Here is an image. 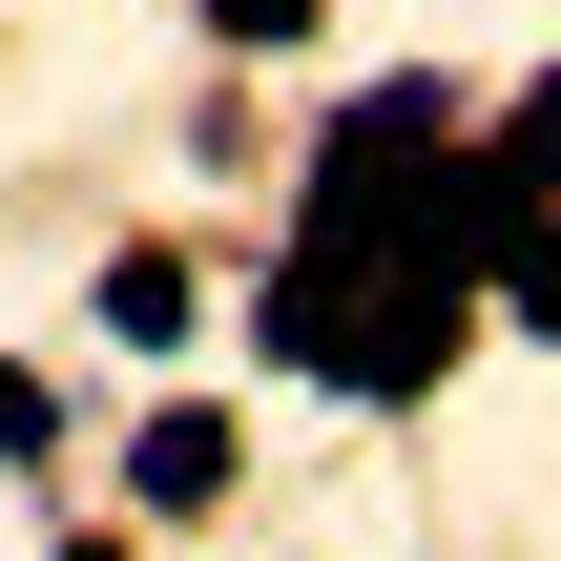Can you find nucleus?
Wrapping results in <instances>:
<instances>
[{
	"mask_svg": "<svg viewBox=\"0 0 561 561\" xmlns=\"http://www.w3.org/2000/svg\"><path fill=\"white\" fill-rule=\"evenodd\" d=\"M229 458H250V437H229L208 396H167V416L125 437V500H146V520H208V500H229Z\"/></svg>",
	"mask_w": 561,
	"mask_h": 561,
	"instance_id": "obj_1",
	"label": "nucleus"
},
{
	"mask_svg": "<svg viewBox=\"0 0 561 561\" xmlns=\"http://www.w3.org/2000/svg\"><path fill=\"white\" fill-rule=\"evenodd\" d=\"M104 333H125V354H187V333H208L187 250H104Z\"/></svg>",
	"mask_w": 561,
	"mask_h": 561,
	"instance_id": "obj_2",
	"label": "nucleus"
},
{
	"mask_svg": "<svg viewBox=\"0 0 561 561\" xmlns=\"http://www.w3.org/2000/svg\"><path fill=\"white\" fill-rule=\"evenodd\" d=\"M312 21H333V0H208V42H229V62H271V42H312Z\"/></svg>",
	"mask_w": 561,
	"mask_h": 561,
	"instance_id": "obj_3",
	"label": "nucleus"
},
{
	"mask_svg": "<svg viewBox=\"0 0 561 561\" xmlns=\"http://www.w3.org/2000/svg\"><path fill=\"white\" fill-rule=\"evenodd\" d=\"M0 458H62V396L42 375H0Z\"/></svg>",
	"mask_w": 561,
	"mask_h": 561,
	"instance_id": "obj_4",
	"label": "nucleus"
},
{
	"mask_svg": "<svg viewBox=\"0 0 561 561\" xmlns=\"http://www.w3.org/2000/svg\"><path fill=\"white\" fill-rule=\"evenodd\" d=\"M62 561H125V541H62Z\"/></svg>",
	"mask_w": 561,
	"mask_h": 561,
	"instance_id": "obj_5",
	"label": "nucleus"
}]
</instances>
